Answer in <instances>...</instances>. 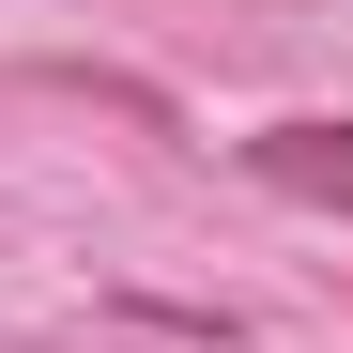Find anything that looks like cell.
I'll return each mask as SVG.
<instances>
[{
  "label": "cell",
  "instance_id": "6da1fadb",
  "mask_svg": "<svg viewBox=\"0 0 353 353\" xmlns=\"http://www.w3.org/2000/svg\"><path fill=\"white\" fill-rule=\"evenodd\" d=\"M246 169L276 200H323V215H353V123H261L246 139Z\"/></svg>",
  "mask_w": 353,
  "mask_h": 353
}]
</instances>
